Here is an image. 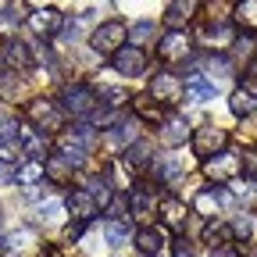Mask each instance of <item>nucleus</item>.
I'll return each mask as SVG.
<instances>
[{
	"instance_id": "72a5a7b5",
	"label": "nucleus",
	"mask_w": 257,
	"mask_h": 257,
	"mask_svg": "<svg viewBox=\"0 0 257 257\" xmlns=\"http://www.w3.org/2000/svg\"><path fill=\"white\" fill-rule=\"evenodd\" d=\"M150 36H157V22H136V25H128V43H133V47L147 43Z\"/></svg>"
},
{
	"instance_id": "ea45409f",
	"label": "nucleus",
	"mask_w": 257,
	"mask_h": 257,
	"mask_svg": "<svg viewBox=\"0 0 257 257\" xmlns=\"http://www.w3.org/2000/svg\"><path fill=\"white\" fill-rule=\"evenodd\" d=\"M29 243H32V229H15V232L8 236L4 246H8V250H25Z\"/></svg>"
},
{
	"instance_id": "9b49d317",
	"label": "nucleus",
	"mask_w": 257,
	"mask_h": 257,
	"mask_svg": "<svg viewBox=\"0 0 257 257\" xmlns=\"http://www.w3.org/2000/svg\"><path fill=\"white\" fill-rule=\"evenodd\" d=\"M57 157H64L72 168H82L86 157H89V143L79 140L75 133H61V136H57Z\"/></svg>"
},
{
	"instance_id": "4c0bfd02",
	"label": "nucleus",
	"mask_w": 257,
	"mask_h": 257,
	"mask_svg": "<svg viewBox=\"0 0 257 257\" xmlns=\"http://www.w3.org/2000/svg\"><path fill=\"white\" fill-rule=\"evenodd\" d=\"M232 236H236V239H243V243H246V239H253V218H250V214H239V218L232 221Z\"/></svg>"
},
{
	"instance_id": "c756f323",
	"label": "nucleus",
	"mask_w": 257,
	"mask_h": 257,
	"mask_svg": "<svg viewBox=\"0 0 257 257\" xmlns=\"http://www.w3.org/2000/svg\"><path fill=\"white\" fill-rule=\"evenodd\" d=\"M236 22L250 32H257V0H239L236 4Z\"/></svg>"
},
{
	"instance_id": "393cba45",
	"label": "nucleus",
	"mask_w": 257,
	"mask_h": 257,
	"mask_svg": "<svg viewBox=\"0 0 257 257\" xmlns=\"http://www.w3.org/2000/svg\"><path fill=\"white\" fill-rule=\"evenodd\" d=\"M193 8H197V0H172L168 11H165V22H168V25H182V22L193 15Z\"/></svg>"
},
{
	"instance_id": "0eeeda50",
	"label": "nucleus",
	"mask_w": 257,
	"mask_h": 257,
	"mask_svg": "<svg viewBox=\"0 0 257 257\" xmlns=\"http://www.w3.org/2000/svg\"><path fill=\"white\" fill-rule=\"evenodd\" d=\"M157 104H165V107H172V104H179L182 100V82L172 75V72H157L154 79H150V89H147Z\"/></svg>"
},
{
	"instance_id": "f03ea898",
	"label": "nucleus",
	"mask_w": 257,
	"mask_h": 257,
	"mask_svg": "<svg viewBox=\"0 0 257 257\" xmlns=\"http://www.w3.org/2000/svg\"><path fill=\"white\" fill-rule=\"evenodd\" d=\"M61 107H64V114H75V118L93 114V111H96V89L86 86V82L64 86V93H61Z\"/></svg>"
},
{
	"instance_id": "aec40b11",
	"label": "nucleus",
	"mask_w": 257,
	"mask_h": 257,
	"mask_svg": "<svg viewBox=\"0 0 257 257\" xmlns=\"http://www.w3.org/2000/svg\"><path fill=\"white\" fill-rule=\"evenodd\" d=\"M236 236H232V225H225V221H207L204 225V243H211V250L214 246H229Z\"/></svg>"
},
{
	"instance_id": "f8f14e48",
	"label": "nucleus",
	"mask_w": 257,
	"mask_h": 257,
	"mask_svg": "<svg viewBox=\"0 0 257 257\" xmlns=\"http://www.w3.org/2000/svg\"><path fill=\"white\" fill-rule=\"evenodd\" d=\"M182 93H186V100H193V104H207V100H214V96H218V86H214L204 72H193V75L182 82Z\"/></svg>"
},
{
	"instance_id": "c9c22d12",
	"label": "nucleus",
	"mask_w": 257,
	"mask_h": 257,
	"mask_svg": "<svg viewBox=\"0 0 257 257\" xmlns=\"http://www.w3.org/2000/svg\"><path fill=\"white\" fill-rule=\"evenodd\" d=\"M111 189H114V186H111V182H107L104 175L89 182V193H93V200H96V207H107V204H111Z\"/></svg>"
},
{
	"instance_id": "4468645a",
	"label": "nucleus",
	"mask_w": 257,
	"mask_h": 257,
	"mask_svg": "<svg viewBox=\"0 0 257 257\" xmlns=\"http://www.w3.org/2000/svg\"><path fill=\"white\" fill-rule=\"evenodd\" d=\"M157 211H161V221H165V229H172V232H182L186 229V204L179 200V197H161V204H157Z\"/></svg>"
},
{
	"instance_id": "c85d7f7f",
	"label": "nucleus",
	"mask_w": 257,
	"mask_h": 257,
	"mask_svg": "<svg viewBox=\"0 0 257 257\" xmlns=\"http://www.w3.org/2000/svg\"><path fill=\"white\" fill-rule=\"evenodd\" d=\"M229 75H232V61H229V57H211V61H207V79H211L214 86H221Z\"/></svg>"
},
{
	"instance_id": "f257e3e1",
	"label": "nucleus",
	"mask_w": 257,
	"mask_h": 257,
	"mask_svg": "<svg viewBox=\"0 0 257 257\" xmlns=\"http://www.w3.org/2000/svg\"><path fill=\"white\" fill-rule=\"evenodd\" d=\"M128 43V25L125 22H100L93 29V36H89V47L96 50V54H114V50H121Z\"/></svg>"
},
{
	"instance_id": "37998d69",
	"label": "nucleus",
	"mask_w": 257,
	"mask_h": 257,
	"mask_svg": "<svg viewBox=\"0 0 257 257\" xmlns=\"http://www.w3.org/2000/svg\"><path fill=\"white\" fill-rule=\"evenodd\" d=\"M243 86H246L250 93H257V54H253L250 64H246V79H243Z\"/></svg>"
},
{
	"instance_id": "2eb2a0df",
	"label": "nucleus",
	"mask_w": 257,
	"mask_h": 257,
	"mask_svg": "<svg viewBox=\"0 0 257 257\" xmlns=\"http://www.w3.org/2000/svg\"><path fill=\"white\" fill-rule=\"evenodd\" d=\"M64 211H68L75 221H89V218L96 214L93 193H89V189H72V193H68V200H64Z\"/></svg>"
},
{
	"instance_id": "dca6fc26",
	"label": "nucleus",
	"mask_w": 257,
	"mask_h": 257,
	"mask_svg": "<svg viewBox=\"0 0 257 257\" xmlns=\"http://www.w3.org/2000/svg\"><path fill=\"white\" fill-rule=\"evenodd\" d=\"M128 207H133V214H136V218H150V214H154V207H157V193H154L147 182L133 186V189H128Z\"/></svg>"
},
{
	"instance_id": "58836bf2",
	"label": "nucleus",
	"mask_w": 257,
	"mask_h": 257,
	"mask_svg": "<svg viewBox=\"0 0 257 257\" xmlns=\"http://www.w3.org/2000/svg\"><path fill=\"white\" fill-rule=\"evenodd\" d=\"M61 214H64V204H57V200H47V204H40V221L54 225V221H61Z\"/></svg>"
},
{
	"instance_id": "a211bd4d",
	"label": "nucleus",
	"mask_w": 257,
	"mask_h": 257,
	"mask_svg": "<svg viewBox=\"0 0 257 257\" xmlns=\"http://www.w3.org/2000/svg\"><path fill=\"white\" fill-rule=\"evenodd\" d=\"M165 243H168L165 229H140L136 232V246H140L143 257H157L161 250H165Z\"/></svg>"
},
{
	"instance_id": "f704fd0d",
	"label": "nucleus",
	"mask_w": 257,
	"mask_h": 257,
	"mask_svg": "<svg viewBox=\"0 0 257 257\" xmlns=\"http://www.w3.org/2000/svg\"><path fill=\"white\" fill-rule=\"evenodd\" d=\"M100 96H104L107 107H121L125 100H133V96H128L125 89H118V86H100V89H96V100H100Z\"/></svg>"
},
{
	"instance_id": "6ab92c4d",
	"label": "nucleus",
	"mask_w": 257,
	"mask_h": 257,
	"mask_svg": "<svg viewBox=\"0 0 257 257\" xmlns=\"http://www.w3.org/2000/svg\"><path fill=\"white\" fill-rule=\"evenodd\" d=\"M133 111H136V118H143V121H165V104H157L150 93L133 96Z\"/></svg>"
},
{
	"instance_id": "20e7f679",
	"label": "nucleus",
	"mask_w": 257,
	"mask_h": 257,
	"mask_svg": "<svg viewBox=\"0 0 257 257\" xmlns=\"http://www.w3.org/2000/svg\"><path fill=\"white\" fill-rule=\"evenodd\" d=\"M111 68L118 72V75H125V79H140L143 72H147V54L140 50V47H121V50H114L111 54Z\"/></svg>"
},
{
	"instance_id": "7ed1b4c3",
	"label": "nucleus",
	"mask_w": 257,
	"mask_h": 257,
	"mask_svg": "<svg viewBox=\"0 0 257 257\" xmlns=\"http://www.w3.org/2000/svg\"><path fill=\"white\" fill-rule=\"evenodd\" d=\"M29 118H32V125H36L40 133H61V125H64V107H61L57 100L40 96V100L29 104Z\"/></svg>"
},
{
	"instance_id": "e433bc0d",
	"label": "nucleus",
	"mask_w": 257,
	"mask_h": 257,
	"mask_svg": "<svg viewBox=\"0 0 257 257\" xmlns=\"http://www.w3.org/2000/svg\"><path fill=\"white\" fill-rule=\"evenodd\" d=\"M18 25H22V15L15 8H0V32H4V36H15Z\"/></svg>"
},
{
	"instance_id": "cd10ccee",
	"label": "nucleus",
	"mask_w": 257,
	"mask_h": 257,
	"mask_svg": "<svg viewBox=\"0 0 257 257\" xmlns=\"http://www.w3.org/2000/svg\"><path fill=\"white\" fill-rule=\"evenodd\" d=\"M104 236H107V243H111V246H125V243H128V225H125L121 218H107Z\"/></svg>"
},
{
	"instance_id": "9d476101",
	"label": "nucleus",
	"mask_w": 257,
	"mask_h": 257,
	"mask_svg": "<svg viewBox=\"0 0 257 257\" xmlns=\"http://www.w3.org/2000/svg\"><path fill=\"white\" fill-rule=\"evenodd\" d=\"M157 57L161 61H186L189 57V36L182 29H168L165 36L157 40Z\"/></svg>"
},
{
	"instance_id": "79ce46f5",
	"label": "nucleus",
	"mask_w": 257,
	"mask_h": 257,
	"mask_svg": "<svg viewBox=\"0 0 257 257\" xmlns=\"http://www.w3.org/2000/svg\"><path fill=\"white\" fill-rule=\"evenodd\" d=\"M232 43H236V47H232L236 57H253V54H257V47H253L257 40H253V36H239V40H232Z\"/></svg>"
},
{
	"instance_id": "bb28decb",
	"label": "nucleus",
	"mask_w": 257,
	"mask_h": 257,
	"mask_svg": "<svg viewBox=\"0 0 257 257\" xmlns=\"http://www.w3.org/2000/svg\"><path fill=\"white\" fill-rule=\"evenodd\" d=\"M150 168H157V175L165 179V182H175V179H179V175L186 172V165H182L179 157H161V161H154Z\"/></svg>"
},
{
	"instance_id": "a18cd8bd",
	"label": "nucleus",
	"mask_w": 257,
	"mask_h": 257,
	"mask_svg": "<svg viewBox=\"0 0 257 257\" xmlns=\"http://www.w3.org/2000/svg\"><path fill=\"white\" fill-rule=\"evenodd\" d=\"M211 257H243V253H236L232 246H214V250H211Z\"/></svg>"
},
{
	"instance_id": "473e14b6",
	"label": "nucleus",
	"mask_w": 257,
	"mask_h": 257,
	"mask_svg": "<svg viewBox=\"0 0 257 257\" xmlns=\"http://www.w3.org/2000/svg\"><path fill=\"white\" fill-rule=\"evenodd\" d=\"M68 172H72V165H68L64 157H43V175H47V179L64 182V179H68Z\"/></svg>"
},
{
	"instance_id": "7c9ffc66",
	"label": "nucleus",
	"mask_w": 257,
	"mask_h": 257,
	"mask_svg": "<svg viewBox=\"0 0 257 257\" xmlns=\"http://www.w3.org/2000/svg\"><path fill=\"white\" fill-rule=\"evenodd\" d=\"M47 175H43V161H32V165H22L18 172H15V182H22V186H36V182H43Z\"/></svg>"
},
{
	"instance_id": "6e6552de",
	"label": "nucleus",
	"mask_w": 257,
	"mask_h": 257,
	"mask_svg": "<svg viewBox=\"0 0 257 257\" xmlns=\"http://www.w3.org/2000/svg\"><path fill=\"white\" fill-rule=\"evenodd\" d=\"M29 29L36 32V36L50 40V36H61V29H64V15L57 8H36L29 15Z\"/></svg>"
},
{
	"instance_id": "4be33fe9",
	"label": "nucleus",
	"mask_w": 257,
	"mask_h": 257,
	"mask_svg": "<svg viewBox=\"0 0 257 257\" xmlns=\"http://www.w3.org/2000/svg\"><path fill=\"white\" fill-rule=\"evenodd\" d=\"M22 154L43 161V154H47V140L36 133V128H22Z\"/></svg>"
},
{
	"instance_id": "a19ab883",
	"label": "nucleus",
	"mask_w": 257,
	"mask_h": 257,
	"mask_svg": "<svg viewBox=\"0 0 257 257\" xmlns=\"http://www.w3.org/2000/svg\"><path fill=\"white\" fill-rule=\"evenodd\" d=\"M239 172L250 182H257V154H239Z\"/></svg>"
},
{
	"instance_id": "f3484780",
	"label": "nucleus",
	"mask_w": 257,
	"mask_h": 257,
	"mask_svg": "<svg viewBox=\"0 0 257 257\" xmlns=\"http://www.w3.org/2000/svg\"><path fill=\"white\" fill-rule=\"evenodd\" d=\"M121 165H125L128 172H147V168L154 165V147L136 140L133 147H125V154H121Z\"/></svg>"
},
{
	"instance_id": "ddd939ff",
	"label": "nucleus",
	"mask_w": 257,
	"mask_h": 257,
	"mask_svg": "<svg viewBox=\"0 0 257 257\" xmlns=\"http://www.w3.org/2000/svg\"><path fill=\"white\" fill-rule=\"evenodd\" d=\"M193 136V128L182 114H165V121H161V143L165 147H182L186 140Z\"/></svg>"
},
{
	"instance_id": "c03bdc74",
	"label": "nucleus",
	"mask_w": 257,
	"mask_h": 257,
	"mask_svg": "<svg viewBox=\"0 0 257 257\" xmlns=\"http://www.w3.org/2000/svg\"><path fill=\"white\" fill-rule=\"evenodd\" d=\"M15 182V172H11V165H4L0 161V186H11Z\"/></svg>"
},
{
	"instance_id": "de8ad7c7",
	"label": "nucleus",
	"mask_w": 257,
	"mask_h": 257,
	"mask_svg": "<svg viewBox=\"0 0 257 257\" xmlns=\"http://www.w3.org/2000/svg\"><path fill=\"white\" fill-rule=\"evenodd\" d=\"M243 257H257V250H250V253H243Z\"/></svg>"
},
{
	"instance_id": "49530a36",
	"label": "nucleus",
	"mask_w": 257,
	"mask_h": 257,
	"mask_svg": "<svg viewBox=\"0 0 257 257\" xmlns=\"http://www.w3.org/2000/svg\"><path fill=\"white\" fill-rule=\"evenodd\" d=\"M86 232V221H75V225H68V239H79Z\"/></svg>"
},
{
	"instance_id": "5701e85b",
	"label": "nucleus",
	"mask_w": 257,
	"mask_h": 257,
	"mask_svg": "<svg viewBox=\"0 0 257 257\" xmlns=\"http://www.w3.org/2000/svg\"><path fill=\"white\" fill-rule=\"evenodd\" d=\"M229 111H232L236 118H246V114L253 111V93H250L246 86H239V89L229 96Z\"/></svg>"
},
{
	"instance_id": "1a4fd4ad",
	"label": "nucleus",
	"mask_w": 257,
	"mask_h": 257,
	"mask_svg": "<svg viewBox=\"0 0 257 257\" xmlns=\"http://www.w3.org/2000/svg\"><path fill=\"white\" fill-rule=\"evenodd\" d=\"M225 143H229V136L221 133L218 125H204V128H197L193 133V150H197V157H214L218 150H225Z\"/></svg>"
},
{
	"instance_id": "09e8293b",
	"label": "nucleus",
	"mask_w": 257,
	"mask_h": 257,
	"mask_svg": "<svg viewBox=\"0 0 257 257\" xmlns=\"http://www.w3.org/2000/svg\"><path fill=\"white\" fill-rule=\"evenodd\" d=\"M175 257H186V253H175Z\"/></svg>"
},
{
	"instance_id": "412c9836",
	"label": "nucleus",
	"mask_w": 257,
	"mask_h": 257,
	"mask_svg": "<svg viewBox=\"0 0 257 257\" xmlns=\"http://www.w3.org/2000/svg\"><path fill=\"white\" fill-rule=\"evenodd\" d=\"M4 61L15 64V72H29V68H32V54H29V47L18 43V40H11V43L4 47Z\"/></svg>"
},
{
	"instance_id": "b1692460",
	"label": "nucleus",
	"mask_w": 257,
	"mask_h": 257,
	"mask_svg": "<svg viewBox=\"0 0 257 257\" xmlns=\"http://www.w3.org/2000/svg\"><path fill=\"white\" fill-rule=\"evenodd\" d=\"M104 179H107L114 189H133V172H128L121 161H114V165H107V168H104Z\"/></svg>"
},
{
	"instance_id": "39448f33",
	"label": "nucleus",
	"mask_w": 257,
	"mask_h": 257,
	"mask_svg": "<svg viewBox=\"0 0 257 257\" xmlns=\"http://www.w3.org/2000/svg\"><path fill=\"white\" fill-rule=\"evenodd\" d=\"M0 161L4 165H18L22 161V125L15 118L0 121Z\"/></svg>"
},
{
	"instance_id": "a878e982",
	"label": "nucleus",
	"mask_w": 257,
	"mask_h": 257,
	"mask_svg": "<svg viewBox=\"0 0 257 257\" xmlns=\"http://www.w3.org/2000/svg\"><path fill=\"white\" fill-rule=\"evenodd\" d=\"M107 140L114 147H133L136 143V121H118L111 133H107Z\"/></svg>"
},
{
	"instance_id": "423d86ee",
	"label": "nucleus",
	"mask_w": 257,
	"mask_h": 257,
	"mask_svg": "<svg viewBox=\"0 0 257 257\" xmlns=\"http://www.w3.org/2000/svg\"><path fill=\"white\" fill-rule=\"evenodd\" d=\"M204 175L214 179V182H229V179H236V175H239V154H232V150H218L214 157L204 161Z\"/></svg>"
},
{
	"instance_id": "2f4dec72",
	"label": "nucleus",
	"mask_w": 257,
	"mask_h": 257,
	"mask_svg": "<svg viewBox=\"0 0 257 257\" xmlns=\"http://www.w3.org/2000/svg\"><path fill=\"white\" fill-rule=\"evenodd\" d=\"M193 207H197L200 214H207V218H211V214L218 211V186L200 189V193H197V200H193Z\"/></svg>"
}]
</instances>
